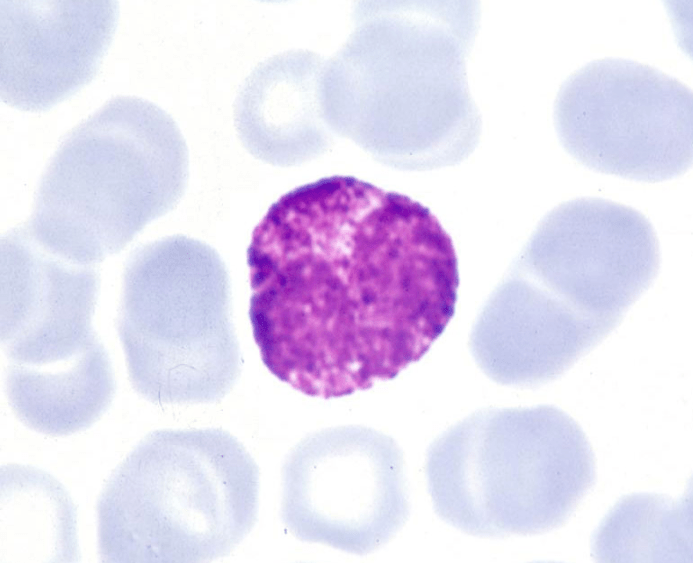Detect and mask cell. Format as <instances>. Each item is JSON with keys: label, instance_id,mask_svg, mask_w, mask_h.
Here are the masks:
<instances>
[{"label": "cell", "instance_id": "cell-4", "mask_svg": "<svg viewBox=\"0 0 693 563\" xmlns=\"http://www.w3.org/2000/svg\"><path fill=\"white\" fill-rule=\"evenodd\" d=\"M259 468L221 428L163 429L118 465L97 504L104 562H203L254 527Z\"/></svg>", "mask_w": 693, "mask_h": 563}, {"label": "cell", "instance_id": "cell-5", "mask_svg": "<svg viewBox=\"0 0 693 563\" xmlns=\"http://www.w3.org/2000/svg\"><path fill=\"white\" fill-rule=\"evenodd\" d=\"M425 471L439 517L484 538L561 527L596 480L585 433L552 405L470 414L431 443Z\"/></svg>", "mask_w": 693, "mask_h": 563}, {"label": "cell", "instance_id": "cell-11", "mask_svg": "<svg viewBox=\"0 0 693 563\" xmlns=\"http://www.w3.org/2000/svg\"><path fill=\"white\" fill-rule=\"evenodd\" d=\"M322 59L290 50L260 62L246 77L234 104V123L244 148L265 163L288 167L329 146L319 84Z\"/></svg>", "mask_w": 693, "mask_h": 563}, {"label": "cell", "instance_id": "cell-6", "mask_svg": "<svg viewBox=\"0 0 693 563\" xmlns=\"http://www.w3.org/2000/svg\"><path fill=\"white\" fill-rule=\"evenodd\" d=\"M117 331L130 381L152 403L217 402L240 375L228 271L197 239L168 236L130 254Z\"/></svg>", "mask_w": 693, "mask_h": 563}, {"label": "cell", "instance_id": "cell-3", "mask_svg": "<svg viewBox=\"0 0 693 563\" xmlns=\"http://www.w3.org/2000/svg\"><path fill=\"white\" fill-rule=\"evenodd\" d=\"M188 176L175 120L148 100L117 96L63 138L24 227L53 255L95 266L174 209Z\"/></svg>", "mask_w": 693, "mask_h": 563}, {"label": "cell", "instance_id": "cell-8", "mask_svg": "<svg viewBox=\"0 0 693 563\" xmlns=\"http://www.w3.org/2000/svg\"><path fill=\"white\" fill-rule=\"evenodd\" d=\"M408 515L402 451L376 429H321L284 462L281 518L301 541L364 555L387 544Z\"/></svg>", "mask_w": 693, "mask_h": 563}, {"label": "cell", "instance_id": "cell-2", "mask_svg": "<svg viewBox=\"0 0 693 563\" xmlns=\"http://www.w3.org/2000/svg\"><path fill=\"white\" fill-rule=\"evenodd\" d=\"M659 267V241L642 213L601 198L564 202L488 299L471 353L499 384L551 382L621 323Z\"/></svg>", "mask_w": 693, "mask_h": 563}, {"label": "cell", "instance_id": "cell-9", "mask_svg": "<svg viewBox=\"0 0 693 563\" xmlns=\"http://www.w3.org/2000/svg\"><path fill=\"white\" fill-rule=\"evenodd\" d=\"M95 266L46 251L24 225L1 239V345L6 370L54 377L108 358L93 326Z\"/></svg>", "mask_w": 693, "mask_h": 563}, {"label": "cell", "instance_id": "cell-7", "mask_svg": "<svg viewBox=\"0 0 693 563\" xmlns=\"http://www.w3.org/2000/svg\"><path fill=\"white\" fill-rule=\"evenodd\" d=\"M554 125L562 147L594 171L661 182L692 166V91L633 60H594L571 74L556 96Z\"/></svg>", "mask_w": 693, "mask_h": 563}, {"label": "cell", "instance_id": "cell-10", "mask_svg": "<svg viewBox=\"0 0 693 563\" xmlns=\"http://www.w3.org/2000/svg\"><path fill=\"white\" fill-rule=\"evenodd\" d=\"M117 1H1L0 97L48 110L96 76L118 23Z\"/></svg>", "mask_w": 693, "mask_h": 563}, {"label": "cell", "instance_id": "cell-12", "mask_svg": "<svg viewBox=\"0 0 693 563\" xmlns=\"http://www.w3.org/2000/svg\"><path fill=\"white\" fill-rule=\"evenodd\" d=\"M74 505L48 473L23 465L1 468V561L79 559Z\"/></svg>", "mask_w": 693, "mask_h": 563}, {"label": "cell", "instance_id": "cell-1", "mask_svg": "<svg viewBox=\"0 0 693 563\" xmlns=\"http://www.w3.org/2000/svg\"><path fill=\"white\" fill-rule=\"evenodd\" d=\"M247 263L261 359L311 397L395 378L455 312L458 262L440 222L419 202L353 176L283 194L253 230Z\"/></svg>", "mask_w": 693, "mask_h": 563}]
</instances>
